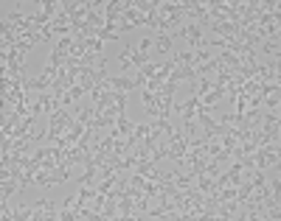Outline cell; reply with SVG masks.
Wrapping results in <instances>:
<instances>
[{"instance_id":"obj_1","label":"cell","mask_w":281,"mask_h":221,"mask_svg":"<svg viewBox=\"0 0 281 221\" xmlns=\"http://www.w3.org/2000/svg\"><path fill=\"white\" fill-rule=\"evenodd\" d=\"M118 62H121V70H130V68H138V70H140L146 62H149V56L138 53V48H135V45H130V48H127V51L118 56Z\"/></svg>"},{"instance_id":"obj_2","label":"cell","mask_w":281,"mask_h":221,"mask_svg":"<svg viewBox=\"0 0 281 221\" xmlns=\"http://www.w3.org/2000/svg\"><path fill=\"white\" fill-rule=\"evenodd\" d=\"M43 219H59L56 204L48 202V199H40V202L31 207V221H43Z\"/></svg>"},{"instance_id":"obj_3","label":"cell","mask_w":281,"mask_h":221,"mask_svg":"<svg viewBox=\"0 0 281 221\" xmlns=\"http://www.w3.org/2000/svg\"><path fill=\"white\" fill-rule=\"evenodd\" d=\"M177 34H180V37H186V39H188V45H191L194 51H197V48H202V45H205V39H202V28L197 26V23H186V26L180 28Z\"/></svg>"},{"instance_id":"obj_4","label":"cell","mask_w":281,"mask_h":221,"mask_svg":"<svg viewBox=\"0 0 281 221\" xmlns=\"http://www.w3.org/2000/svg\"><path fill=\"white\" fill-rule=\"evenodd\" d=\"M14 190H20V182H17V179H11V177H9V179H3V185H0V199L6 202V199H9Z\"/></svg>"},{"instance_id":"obj_5","label":"cell","mask_w":281,"mask_h":221,"mask_svg":"<svg viewBox=\"0 0 281 221\" xmlns=\"http://www.w3.org/2000/svg\"><path fill=\"white\" fill-rule=\"evenodd\" d=\"M155 48H158L160 53H169V51H172V37H169V34H158V42H155Z\"/></svg>"},{"instance_id":"obj_6","label":"cell","mask_w":281,"mask_h":221,"mask_svg":"<svg viewBox=\"0 0 281 221\" xmlns=\"http://www.w3.org/2000/svg\"><path fill=\"white\" fill-rule=\"evenodd\" d=\"M262 51L270 53V56H273V53L279 56V39H264V42H262Z\"/></svg>"},{"instance_id":"obj_7","label":"cell","mask_w":281,"mask_h":221,"mask_svg":"<svg viewBox=\"0 0 281 221\" xmlns=\"http://www.w3.org/2000/svg\"><path fill=\"white\" fill-rule=\"evenodd\" d=\"M264 104H267V110H279V95H267V98H262Z\"/></svg>"}]
</instances>
